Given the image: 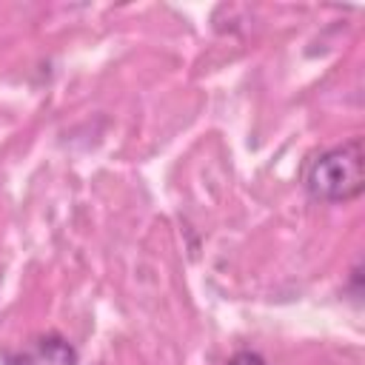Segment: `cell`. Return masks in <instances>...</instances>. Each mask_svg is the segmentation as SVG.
Listing matches in <instances>:
<instances>
[{"label":"cell","mask_w":365,"mask_h":365,"mask_svg":"<svg viewBox=\"0 0 365 365\" xmlns=\"http://www.w3.org/2000/svg\"><path fill=\"white\" fill-rule=\"evenodd\" d=\"M228 365H265V362H262V356L254 354V351H240V354L231 356Z\"/></svg>","instance_id":"cell-3"},{"label":"cell","mask_w":365,"mask_h":365,"mask_svg":"<svg viewBox=\"0 0 365 365\" xmlns=\"http://www.w3.org/2000/svg\"><path fill=\"white\" fill-rule=\"evenodd\" d=\"M305 188L314 200L322 202H348L356 200L365 188V151L362 140L351 137L342 145L319 154L305 171Z\"/></svg>","instance_id":"cell-1"},{"label":"cell","mask_w":365,"mask_h":365,"mask_svg":"<svg viewBox=\"0 0 365 365\" xmlns=\"http://www.w3.org/2000/svg\"><path fill=\"white\" fill-rule=\"evenodd\" d=\"M6 365H77V351L60 334H40L9 351Z\"/></svg>","instance_id":"cell-2"}]
</instances>
